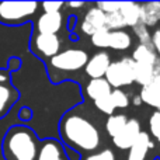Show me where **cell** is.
Wrapping results in <instances>:
<instances>
[{
	"label": "cell",
	"mask_w": 160,
	"mask_h": 160,
	"mask_svg": "<svg viewBox=\"0 0 160 160\" xmlns=\"http://www.w3.org/2000/svg\"><path fill=\"white\" fill-rule=\"evenodd\" d=\"M59 135L66 146L82 153L94 152L101 143L97 127L76 110L63 114L59 121Z\"/></svg>",
	"instance_id": "obj_1"
},
{
	"label": "cell",
	"mask_w": 160,
	"mask_h": 160,
	"mask_svg": "<svg viewBox=\"0 0 160 160\" xmlns=\"http://www.w3.org/2000/svg\"><path fill=\"white\" fill-rule=\"evenodd\" d=\"M39 143L35 131L27 125H13L6 131L2 141L4 160H37Z\"/></svg>",
	"instance_id": "obj_2"
},
{
	"label": "cell",
	"mask_w": 160,
	"mask_h": 160,
	"mask_svg": "<svg viewBox=\"0 0 160 160\" xmlns=\"http://www.w3.org/2000/svg\"><path fill=\"white\" fill-rule=\"evenodd\" d=\"M41 3L37 2H0V24L18 27L27 24L38 14Z\"/></svg>",
	"instance_id": "obj_3"
},
{
	"label": "cell",
	"mask_w": 160,
	"mask_h": 160,
	"mask_svg": "<svg viewBox=\"0 0 160 160\" xmlns=\"http://www.w3.org/2000/svg\"><path fill=\"white\" fill-rule=\"evenodd\" d=\"M88 61V55L86 51L79 48H69V49L61 51L58 55L47 62L48 73L59 72V73H70L78 72L83 69Z\"/></svg>",
	"instance_id": "obj_4"
},
{
	"label": "cell",
	"mask_w": 160,
	"mask_h": 160,
	"mask_svg": "<svg viewBox=\"0 0 160 160\" xmlns=\"http://www.w3.org/2000/svg\"><path fill=\"white\" fill-rule=\"evenodd\" d=\"M61 47L62 41L59 35H55V34L32 32L30 37V44H28L30 52L45 62L58 55L61 52Z\"/></svg>",
	"instance_id": "obj_5"
},
{
	"label": "cell",
	"mask_w": 160,
	"mask_h": 160,
	"mask_svg": "<svg viewBox=\"0 0 160 160\" xmlns=\"http://www.w3.org/2000/svg\"><path fill=\"white\" fill-rule=\"evenodd\" d=\"M133 68H135V62L132 61V58H124L117 62H111L104 79L114 88H121L124 86H129L135 82Z\"/></svg>",
	"instance_id": "obj_6"
},
{
	"label": "cell",
	"mask_w": 160,
	"mask_h": 160,
	"mask_svg": "<svg viewBox=\"0 0 160 160\" xmlns=\"http://www.w3.org/2000/svg\"><path fill=\"white\" fill-rule=\"evenodd\" d=\"M20 98V91L13 84L11 73L0 68V119L8 115Z\"/></svg>",
	"instance_id": "obj_7"
},
{
	"label": "cell",
	"mask_w": 160,
	"mask_h": 160,
	"mask_svg": "<svg viewBox=\"0 0 160 160\" xmlns=\"http://www.w3.org/2000/svg\"><path fill=\"white\" fill-rule=\"evenodd\" d=\"M63 25V16L62 13H42L38 18L32 22V32L39 34H55L62 30Z\"/></svg>",
	"instance_id": "obj_8"
},
{
	"label": "cell",
	"mask_w": 160,
	"mask_h": 160,
	"mask_svg": "<svg viewBox=\"0 0 160 160\" xmlns=\"http://www.w3.org/2000/svg\"><path fill=\"white\" fill-rule=\"evenodd\" d=\"M107 28V14H104L100 8L93 7L84 14L83 21L80 24V30L83 34L91 37L96 32Z\"/></svg>",
	"instance_id": "obj_9"
},
{
	"label": "cell",
	"mask_w": 160,
	"mask_h": 160,
	"mask_svg": "<svg viewBox=\"0 0 160 160\" xmlns=\"http://www.w3.org/2000/svg\"><path fill=\"white\" fill-rule=\"evenodd\" d=\"M37 160H70L65 146L58 139L48 138L41 141Z\"/></svg>",
	"instance_id": "obj_10"
},
{
	"label": "cell",
	"mask_w": 160,
	"mask_h": 160,
	"mask_svg": "<svg viewBox=\"0 0 160 160\" xmlns=\"http://www.w3.org/2000/svg\"><path fill=\"white\" fill-rule=\"evenodd\" d=\"M141 132H142L141 124H139L138 119H135V118L128 119L127 125L122 128L121 132H119L115 138H112L114 145H115L118 149H122V150L129 149V148L135 143V141L138 139Z\"/></svg>",
	"instance_id": "obj_11"
},
{
	"label": "cell",
	"mask_w": 160,
	"mask_h": 160,
	"mask_svg": "<svg viewBox=\"0 0 160 160\" xmlns=\"http://www.w3.org/2000/svg\"><path fill=\"white\" fill-rule=\"evenodd\" d=\"M110 65V55L107 52H97L87 61L84 66V72L90 79H102L107 73Z\"/></svg>",
	"instance_id": "obj_12"
},
{
	"label": "cell",
	"mask_w": 160,
	"mask_h": 160,
	"mask_svg": "<svg viewBox=\"0 0 160 160\" xmlns=\"http://www.w3.org/2000/svg\"><path fill=\"white\" fill-rule=\"evenodd\" d=\"M141 100L142 102L156 108V111L160 112V76L156 75L152 83L148 86H143L141 90Z\"/></svg>",
	"instance_id": "obj_13"
},
{
	"label": "cell",
	"mask_w": 160,
	"mask_h": 160,
	"mask_svg": "<svg viewBox=\"0 0 160 160\" xmlns=\"http://www.w3.org/2000/svg\"><path fill=\"white\" fill-rule=\"evenodd\" d=\"M152 148H153V142L150 141V135L142 131L139 133L138 139L135 141V143L129 148L127 160H145L148 150L152 149Z\"/></svg>",
	"instance_id": "obj_14"
},
{
	"label": "cell",
	"mask_w": 160,
	"mask_h": 160,
	"mask_svg": "<svg viewBox=\"0 0 160 160\" xmlns=\"http://www.w3.org/2000/svg\"><path fill=\"white\" fill-rule=\"evenodd\" d=\"M141 22L146 27H153L160 21V2H148L139 4Z\"/></svg>",
	"instance_id": "obj_15"
},
{
	"label": "cell",
	"mask_w": 160,
	"mask_h": 160,
	"mask_svg": "<svg viewBox=\"0 0 160 160\" xmlns=\"http://www.w3.org/2000/svg\"><path fill=\"white\" fill-rule=\"evenodd\" d=\"M84 91L88 98H91L93 101H97V100L108 96V94L112 91V87H111L110 83L104 78L102 79H90V82L86 86Z\"/></svg>",
	"instance_id": "obj_16"
},
{
	"label": "cell",
	"mask_w": 160,
	"mask_h": 160,
	"mask_svg": "<svg viewBox=\"0 0 160 160\" xmlns=\"http://www.w3.org/2000/svg\"><path fill=\"white\" fill-rule=\"evenodd\" d=\"M122 18L125 21L127 27H135L141 22V14H139V3L135 2H122L121 8H119Z\"/></svg>",
	"instance_id": "obj_17"
},
{
	"label": "cell",
	"mask_w": 160,
	"mask_h": 160,
	"mask_svg": "<svg viewBox=\"0 0 160 160\" xmlns=\"http://www.w3.org/2000/svg\"><path fill=\"white\" fill-rule=\"evenodd\" d=\"M132 61L135 63H143L150 65V66H156V62L159 61V56L153 51V48L146 47V45H138L133 49L132 53Z\"/></svg>",
	"instance_id": "obj_18"
},
{
	"label": "cell",
	"mask_w": 160,
	"mask_h": 160,
	"mask_svg": "<svg viewBox=\"0 0 160 160\" xmlns=\"http://www.w3.org/2000/svg\"><path fill=\"white\" fill-rule=\"evenodd\" d=\"M133 78H135V82L139 83L142 87L148 86L156 78L155 66L143 65V63H135V68H133Z\"/></svg>",
	"instance_id": "obj_19"
},
{
	"label": "cell",
	"mask_w": 160,
	"mask_h": 160,
	"mask_svg": "<svg viewBox=\"0 0 160 160\" xmlns=\"http://www.w3.org/2000/svg\"><path fill=\"white\" fill-rule=\"evenodd\" d=\"M131 45H132V38L127 31H110V45H108V48H112L115 51H125Z\"/></svg>",
	"instance_id": "obj_20"
},
{
	"label": "cell",
	"mask_w": 160,
	"mask_h": 160,
	"mask_svg": "<svg viewBox=\"0 0 160 160\" xmlns=\"http://www.w3.org/2000/svg\"><path fill=\"white\" fill-rule=\"evenodd\" d=\"M127 122H128V118L124 114H117V115L112 114V115H110V118L105 122V129H107L108 135L111 138H115L122 131V128L127 125Z\"/></svg>",
	"instance_id": "obj_21"
},
{
	"label": "cell",
	"mask_w": 160,
	"mask_h": 160,
	"mask_svg": "<svg viewBox=\"0 0 160 160\" xmlns=\"http://www.w3.org/2000/svg\"><path fill=\"white\" fill-rule=\"evenodd\" d=\"M125 27H127V25H125V21H124V18H122L119 10L112 14H107V30L118 31Z\"/></svg>",
	"instance_id": "obj_22"
},
{
	"label": "cell",
	"mask_w": 160,
	"mask_h": 160,
	"mask_svg": "<svg viewBox=\"0 0 160 160\" xmlns=\"http://www.w3.org/2000/svg\"><path fill=\"white\" fill-rule=\"evenodd\" d=\"M133 31H135V34H136V37H138L139 42H141V45H146V47L152 48V35H150V32L148 31L146 25L142 24V22H139V24H136L135 27H133Z\"/></svg>",
	"instance_id": "obj_23"
},
{
	"label": "cell",
	"mask_w": 160,
	"mask_h": 160,
	"mask_svg": "<svg viewBox=\"0 0 160 160\" xmlns=\"http://www.w3.org/2000/svg\"><path fill=\"white\" fill-rule=\"evenodd\" d=\"M91 38V44L97 48H108L110 45V30L104 28V30L96 32L94 35L90 37Z\"/></svg>",
	"instance_id": "obj_24"
},
{
	"label": "cell",
	"mask_w": 160,
	"mask_h": 160,
	"mask_svg": "<svg viewBox=\"0 0 160 160\" xmlns=\"http://www.w3.org/2000/svg\"><path fill=\"white\" fill-rule=\"evenodd\" d=\"M110 97L112 100V104L115 108H127L129 105V98H128L127 93L119 90V88H115V90L111 91Z\"/></svg>",
	"instance_id": "obj_25"
},
{
	"label": "cell",
	"mask_w": 160,
	"mask_h": 160,
	"mask_svg": "<svg viewBox=\"0 0 160 160\" xmlns=\"http://www.w3.org/2000/svg\"><path fill=\"white\" fill-rule=\"evenodd\" d=\"M110 94L102 97V98H100V100H97V101H94V105H96L97 110L104 112V114H107V115H112V112L115 111V107H114V104H112V100H111Z\"/></svg>",
	"instance_id": "obj_26"
},
{
	"label": "cell",
	"mask_w": 160,
	"mask_h": 160,
	"mask_svg": "<svg viewBox=\"0 0 160 160\" xmlns=\"http://www.w3.org/2000/svg\"><path fill=\"white\" fill-rule=\"evenodd\" d=\"M121 4L122 2H98L96 7L100 8L104 14H112L121 8Z\"/></svg>",
	"instance_id": "obj_27"
},
{
	"label": "cell",
	"mask_w": 160,
	"mask_h": 160,
	"mask_svg": "<svg viewBox=\"0 0 160 160\" xmlns=\"http://www.w3.org/2000/svg\"><path fill=\"white\" fill-rule=\"evenodd\" d=\"M149 128H150V133L160 142V112H158V111L150 115Z\"/></svg>",
	"instance_id": "obj_28"
},
{
	"label": "cell",
	"mask_w": 160,
	"mask_h": 160,
	"mask_svg": "<svg viewBox=\"0 0 160 160\" xmlns=\"http://www.w3.org/2000/svg\"><path fill=\"white\" fill-rule=\"evenodd\" d=\"M83 160H115V155L111 149H104L101 152L91 153V155L86 156Z\"/></svg>",
	"instance_id": "obj_29"
},
{
	"label": "cell",
	"mask_w": 160,
	"mask_h": 160,
	"mask_svg": "<svg viewBox=\"0 0 160 160\" xmlns=\"http://www.w3.org/2000/svg\"><path fill=\"white\" fill-rule=\"evenodd\" d=\"M63 6H65L63 2H44V3H41V7L44 8V13H59Z\"/></svg>",
	"instance_id": "obj_30"
},
{
	"label": "cell",
	"mask_w": 160,
	"mask_h": 160,
	"mask_svg": "<svg viewBox=\"0 0 160 160\" xmlns=\"http://www.w3.org/2000/svg\"><path fill=\"white\" fill-rule=\"evenodd\" d=\"M22 66V61L18 58V56H11V58L7 59V63H6V70H8V72L13 75L14 72H17V70L20 69V68Z\"/></svg>",
	"instance_id": "obj_31"
},
{
	"label": "cell",
	"mask_w": 160,
	"mask_h": 160,
	"mask_svg": "<svg viewBox=\"0 0 160 160\" xmlns=\"http://www.w3.org/2000/svg\"><path fill=\"white\" fill-rule=\"evenodd\" d=\"M32 110H31L30 107H27V105H24V107H21V110L18 111V114H17V118L20 119L21 122H30L31 119H32Z\"/></svg>",
	"instance_id": "obj_32"
},
{
	"label": "cell",
	"mask_w": 160,
	"mask_h": 160,
	"mask_svg": "<svg viewBox=\"0 0 160 160\" xmlns=\"http://www.w3.org/2000/svg\"><path fill=\"white\" fill-rule=\"evenodd\" d=\"M152 48L156 52V55L160 56V28L152 34Z\"/></svg>",
	"instance_id": "obj_33"
},
{
	"label": "cell",
	"mask_w": 160,
	"mask_h": 160,
	"mask_svg": "<svg viewBox=\"0 0 160 160\" xmlns=\"http://www.w3.org/2000/svg\"><path fill=\"white\" fill-rule=\"evenodd\" d=\"M69 7H73V8H79V7H83L84 3L83 2H70V3H66Z\"/></svg>",
	"instance_id": "obj_34"
},
{
	"label": "cell",
	"mask_w": 160,
	"mask_h": 160,
	"mask_svg": "<svg viewBox=\"0 0 160 160\" xmlns=\"http://www.w3.org/2000/svg\"><path fill=\"white\" fill-rule=\"evenodd\" d=\"M141 102H142L141 97H139V96H136V97H135V104H136V105H138V104H141Z\"/></svg>",
	"instance_id": "obj_35"
}]
</instances>
